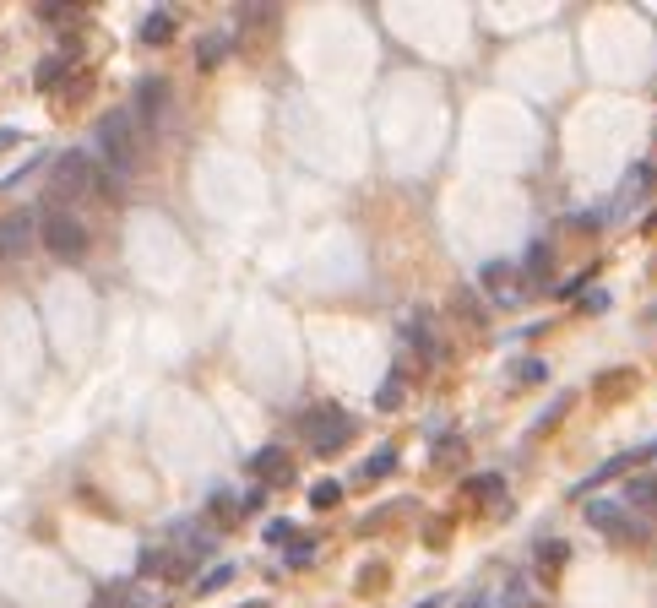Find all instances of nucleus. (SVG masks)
<instances>
[{"label":"nucleus","mask_w":657,"mask_h":608,"mask_svg":"<svg viewBox=\"0 0 657 608\" xmlns=\"http://www.w3.org/2000/svg\"><path fill=\"white\" fill-rule=\"evenodd\" d=\"M98 147H104V169L120 174V179H130V174H137V158H142L137 120H130L125 109L104 114V120H98Z\"/></svg>","instance_id":"obj_1"},{"label":"nucleus","mask_w":657,"mask_h":608,"mask_svg":"<svg viewBox=\"0 0 657 608\" xmlns=\"http://www.w3.org/2000/svg\"><path fill=\"white\" fill-rule=\"evenodd\" d=\"M38 239L54 261H82L87 255V223L77 212H65V207H49L38 218Z\"/></svg>","instance_id":"obj_2"},{"label":"nucleus","mask_w":657,"mask_h":608,"mask_svg":"<svg viewBox=\"0 0 657 608\" xmlns=\"http://www.w3.org/2000/svg\"><path fill=\"white\" fill-rule=\"evenodd\" d=\"M299 435L326 456V451H337V446H348V435H353V419H348V408H337V402H320V408H310L304 419H299Z\"/></svg>","instance_id":"obj_3"},{"label":"nucleus","mask_w":657,"mask_h":608,"mask_svg":"<svg viewBox=\"0 0 657 608\" xmlns=\"http://www.w3.org/2000/svg\"><path fill=\"white\" fill-rule=\"evenodd\" d=\"M87 190H98V169H93V158L87 153H60L54 158V185H49V207H60L65 196H87Z\"/></svg>","instance_id":"obj_4"},{"label":"nucleus","mask_w":657,"mask_h":608,"mask_svg":"<svg viewBox=\"0 0 657 608\" xmlns=\"http://www.w3.org/2000/svg\"><path fill=\"white\" fill-rule=\"evenodd\" d=\"M586 521L603 527L609 537H620V544H630V537H646V521H641L630 505H614V500H593V505H586Z\"/></svg>","instance_id":"obj_5"},{"label":"nucleus","mask_w":657,"mask_h":608,"mask_svg":"<svg viewBox=\"0 0 657 608\" xmlns=\"http://www.w3.org/2000/svg\"><path fill=\"white\" fill-rule=\"evenodd\" d=\"M33 234H38V218H28V212H6V218H0V266L22 261Z\"/></svg>","instance_id":"obj_6"},{"label":"nucleus","mask_w":657,"mask_h":608,"mask_svg":"<svg viewBox=\"0 0 657 608\" xmlns=\"http://www.w3.org/2000/svg\"><path fill=\"white\" fill-rule=\"evenodd\" d=\"M261 484H288L294 479V462H288V446H261L250 462H245Z\"/></svg>","instance_id":"obj_7"},{"label":"nucleus","mask_w":657,"mask_h":608,"mask_svg":"<svg viewBox=\"0 0 657 608\" xmlns=\"http://www.w3.org/2000/svg\"><path fill=\"white\" fill-rule=\"evenodd\" d=\"M484 288H489L500 304H511V299H521V272H516L511 261H489V266H484Z\"/></svg>","instance_id":"obj_8"},{"label":"nucleus","mask_w":657,"mask_h":608,"mask_svg":"<svg viewBox=\"0 0 657 608\" xmlns=\"http://www.w3.org/2000/svg\"><path fill=\"white\" fill-rule=\"evenodd\" d=\"M137 109H142V125H147V130H158V120L169 114V82H142Z\"/></svg>","instance_id":"obj_9"},{"label":"nucleus","mask_w":657,"mask_h":608,"mask_svg":"<svg viewBox=\"0 0 657 608\" xmlns=\"http://www.w3.org/2000/svg\"><path fill=\"white\" fill-rule=\"evenodd\" d=\"M408 343H419V348H424V359H445V343H440V331H435L429 310H419V315L408 321Z\"/></svg>","instance_id":"obj_10"},{"label":"nucleus","mask_w":657,"mask_h":608,"mask_svg":"<svg viewBox=\"0 0 657 608\" xmlns=\"http://www.w3.org/2000/svg\"><path fill=\"white\" fill-rule=\"evenodd\" d=\"M625 505L636 516H657V479H630L625 484Z\"/></svg>","instance_id":"obj_11"},{"label":"nucleus","mask_w":657,"mask_h":608,"mask_svg":"<svg viewBox=\"0 0 657 608\" xmlns=\"http://www.w3.org/2000/svg\"><path fill=\"white\" fill-rule=\"evenodd\" d=\"M646 190H652V163H636V169L625 174V190H620V201H614V212H625L630 201H641Z\"/></svg>","instance_id":"obj_12"},{"label":"nucleus","mask_w":657,"mask_h":608,"mask_svg":"<svg viewBox=\"0 0 657 608\" xmlns=\"http://www.w3.org/2000/svg\"><path fill=\"white\" fill-rule=\"evenodd\" d=\"M207 511H212L218 521H239V516H245L250 505H245V495H229V489H212V495H207Z\"/></svg>","instance_id":"obj_13"},{"label":"nucleus","mask_w":657,"mask_h":608,"mask_svg":"<svg viewBox=\"0 0 657 608\" xmlns=\"http://www.w3.org/2000/svg\"><path fill=\"white\" fill-rule=\"evenodd\" d=\"M223 54H229V33H207L202 44H195V65H202V71L223 65Z\"/></svg>","instance_id":"obj_14"},{"label":"nucleus","mask_w":657,"mask_h":608,"mask_svg":"<svg viewBox=\"0 0 657 608\" xmlns=\"http://www.w3.org/2000/svg\"><path fill=\"white\" fill-rule=\"evenodd\" d=\"M174 38V17L169 12H147L142 17V44H169Z\"/></svg>","instance_id":"obj_15"},{"label":"nucleus","mask_w":657,"mask_h":608,"mask_svg":"<svg viewBox=\"0 0 657 608\" xmlns=\"http://www.w3.org/2000/svg\"><path fill=\"white\" fill-rule=\"evenodd\" d=\"M375 408H380V413H397V408H403V375H386V380H380Z\"/></svg>","instance_id":"obj_16"},{"label":"nucleus","mask_w":657,"mask_h":608,"mask_svg":"<svg viewBox=\"0 0 657 608\" xmlns=\"http://www.w3.org/2000/svg\"><path fill=\"white\" fill-rule=\"evenodd\" d=\"M65 65H71V54H54V60H44V65H38V93H54V87H60Z\"/></svg>","instance_id":"obj_17"},{"label":"nucleus","mask_w":657,"mask_h":608,"mask_svg":"<svg viewBox=\"0 0 657 608\" xmlns=\"http://www.w3.org/2000/svg\"><path fill=\"white\" fill-rule=\"evenodd\" d=\"M549 261H554L549 245H533V250H528V266H521V272H528V283H544V278H549Z\"/></svg>","instance_id":"obj_18"},{"label":"nucleus","mask_w":657,"mask_h":608,"mask_svg":"<svg viewBox=\"0 0 657 608\" xmlns=\"http://www.w3.org/2000/svg\"><path fill=\"white\" fill-rule=\"evenodd\" d=\"M391 467H397V451H391V446H386V451H375V456H370V462L359 467V479H386V472H391Z\"/></svg>","instance_id":"obj_19"},{"label":"nucleus","mask_w":657,"mask_h":608,"mask_svg":"<svg viewBox=\"0 0 657 608\" xmlns=\"http://www.w3.org/2000/svg\"><path fill=\"white\" fill-rule=\"evenodd\" d=\"M451 304H456V315H468V326H484V310H478V294L473 288H456Z\"/></svg>","instance_id":"obj_20"},{"label":"nucleus","mask_w":657,"mask_h":608,"mask_svg":"<svg viewBox=\"0 0 657 608\" xmlns=\"http://www.w3.org/2000/svg\"><path fill=\"white\" fill-rule=\"evenodd\" d=\"M570 560V549L560 544V537H554V544H538V565H544V576H554V565H565Z\"/></svg>","instance_id":"obj_21"},{"label":"nucleus","mask_w":657,"mask_h":608,"mask_svg":"<svg viewBox=\"0 0 657 608\" xmlns=\"http://www.w3.org/2000/svg\"><path fill=\"white\" fill-rule=\"evenodd\" d=\"M337 500H343V484H337V479H326V484H315V489H310V505H315V511L337 505Z\"/></svg>","instance_id":"obj_22"},{"label":"nucleus","mask_w":657,"mask_h":608,"mask_svg":"<svg viewBox=\"0 0 657 608\" xmlns=\"http://www.w3.org/2000/svg\"><path fill=\"white\" fill-rule=\"evenodd\" d=\"M468 495L473 500H495L500 495V472H478V479H468Z\"/></svg>","instance_id":"obj_23"},{"label":"nucleus","mask_w":657,"mask_h":608,"mask_svg":"<svg viewBox=\"0 0 657 608\" xmlns=\"http://www.w3.org/2000/svg\"><path fill=\"white\" fill-rule=\"evenodd\" d=\"M315 560V544H310V537H299V544H288V571H304Z\"/></svg>","instance_id":"obj_24"},{"label":"nucleus","mask_w":657,"mask_h":608,"mask_svg":"<svg viewBox=\"0 0 657 608\" xmlns=\"http://www.w3.org/2000/svg\"><path fill=\"white\" fill-rule=\"evenodd\" d=\"M229 581H234V565H218L212 576H202V581H195V592L207 597V592H218V587H229Z\"/></svg>","instance_id":"obj_25"},{"label":"nucleus","mask_w":657,"mask_h":608,"mask_svg":"<svg viewBox=\"0 0 657 608\" xmlns=\"http://www.w3.org/2000/svg\"><path fill=\"white\" fill-rule=\"evenodd\" d=\"M294 532H299L294 521H267V544H283V549H288V544H299Z\"/></svg>","instance_id":"obj_26"},{"label":"nucleus","mask_w":657,"mask_h":608,"mask_svg":"<svg viewBox=\"0 0 657 608\" xmlns=\"http://www.w3.org/2000/svg\"><path fill=\"white\" fill-rule=\"evenodd\" d=\"M636 375L630 370H609V375H598V391H620V386H630Z\"/></svg>","instance_id":"obj_27"},{"label":"nucleus","mask_w":657,"mask_h":608,"mask_svg":"<svg viewBox=\"0 0 657 608\" xmlns=\"http://www.w3.org/2000/svg\"><path fill=\"white\" fill-rule=\"evenodd\" d=\"M516 375H521V380H538V375H544V364H538V359H528V364H516Z\"/></svg>","instance_id":"obj_28"},{"label":"nucleus","mask_w":657,"mask_h":608,"mask_svg":"<svg viewBox=\"0 0 657 608\" xmlns=\"http://www.w3.org/2000/svg\"><path fill=\"white\" fill-rule=\"evenodd\" d=\"M6 147H17V130H0V153H6Z\"/></svg>","instance_id":"obj_29"},{"label":"nucleus","mask_w":657,"mask_h":608,"mask_svg":"<svg viewBox=\"0 0 657 608\" xmlns=\"http://www.w3.org/2000/svg\"><path fill=\"white\" fill-rule=\"evenodd\" d=\"M413 608H440V597H424V603H413Z\"/></svg>","instance_id":"obj_30"},{"label":"nucleus","mask_w":657,"mask_h":608,"mask_svg":"<svg viewBox=\"0 0 657 608\" xmlns=\"http://www.w3.org/2000/svg\"><path fill=\"white\" fill-rule=\"evenodd\" d=\"M245 608H267V603H245Z\"/></svg>","instance_id":"obj_31"},{"label":"nucleus","mask_w":657,"mask_h":608,"mask_svg":"<svg viewBox=\"0 0 657 608\" xmlns=\"http://www.w3.org/2000/svg\"><path fill=\"white\" fill-rule=\"evenodd\" d=\"M652 315H657V310H652Z\"/></svg>","instance_id":"obj_32"},{"label":"nucleus","mask_w":657,"mask_h":608,"mask_svg":"<svg viewBox=\"0 0 657 608\" xmlns=\"http://www.w3.org/2000/svg\"><path fill=\"white\" fill-rule=\"evenodd\" d=\"M473 608H478V603H473Z\"/></svg>","instance_id":"obj_33"}]
</instances>
